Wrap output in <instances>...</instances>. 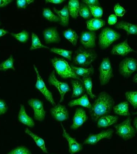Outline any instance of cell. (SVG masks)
<instances>
[{"label": "cell", "instance_id": "obj_2", "mask_svg": "<svg viewBox=\"0 0 137 154\" xmlns=\"http://www.w3.org/2000/svg\"><path fill=\"white\" fill-rule=\"evenodd\" d=\"M51 62L57 74L64 79L74 78L81 81L80 76L77 75L71 68L68 63L63 59L55 57L52 59Z\"/></svg>", "mask_w": 137, "mask_h": 154}, {"label": "cell", "instance_id": "obj_7", "mask_svg": "<svg viewBox=\"0 0 137 154\" xmlns=\"http://www.w3.org/2000/svg\"><path fill=\"white\" fill-rule=\"evenodd\" d=\"M137 70V61L133 58H126L119 65V72L125 78H129Z\"/></svg>", "mask_w": 137, "mask_h": 154}, {"label": "cell", "instance_id": "obj_49", "mask_svg": "<svg viewBox=\"0 0 137 154\" xmlns=\"http://www.w3.org/2000/svg\"><path fill=\"white\" fill-rule=\"evenodd\" d=\"M133 81L134 83H137V73L133 76Z\"/></svg>", "mask_w": 137, "mask_h": 154}, {"label": "cell", "instance_id": "obj_17", "mask_svg": "<svg viewBox=\"0 0 137 154\" xmlns=\"http://www.w3.org/2000/svg\"><path fill=\"white\" fill-rule=\"evenodd\" d=\"M43 34L46 43H59L61 41L59 34L56 27L46 29L43 31Z\"/></svg>", "mask_w": 137, "mask_h": 154}, {"label": "cell", "instance_id": "obj_22", "mask_svg": "<svg viewBox=\"0 0 137 154\" xmlns=\"http://www.w3.org/2000/svg\"><path fill=\"white\" fill-rule=\"evenodd\" d=\"M54 12L59 17L61 21L60 24L63 26H67L69 22V13L68 12V6L65 5L61 10H58L54 8Z\"/></svg>", "mask_w": 137, "mask_h": 154}, {"label": "cell", "instance_id": "obj_45", "mask_svg": "<svg viewBox=\"0 0 137 154\" xmlns=\"http://www.w3.org/2000/svg\"><path fill=\"white\" fill-rule=\"evenodd\" d=\"M12 1V0H0V7H5Z\"/></svg>", "mask_w": 137, "mask_h": 154}, {"label": "cell", "instance_id": "obj_31", "mask_svg": "<svg viewBox=\"0 0 137 154\" xmlns=\"http://www.w3.org/2000/svg\"><path fill=\"white\" fill-rule=\"evenodd\" d=\"M125 95L127 102L134 109H137V91H127Z\"/></svg>", "mask_w": 137, "mask_h": 154}, {"label": "cell", "instance_id": "obj_42", "mask_svg": "<svg viewBox=\"0 0 137 154\" xmlns=\"http://www.w3.org/2000/svg\"><path fill=\"white\" fill-rule=\"evenodd\" d=\"M8 109L7 105L4 100L0 99V115L5 113Z\"/></svg>", "mask_w": 137, "mask_h": 154}, {"label": "cell", "instance_id": "obj_47", "mask_svg": "<svg viewBox=\"0 0 137 154\" xmlns=\"http://www.w3.org/2000/svg\"><path fill=\"white\" fill-rule=\"evenodd\" d=\"M8 33V32L7 30H5L3 29H0V37L4 36L5 35Z\"/></svg>", "mask_w": 137, "mask_h": 154}, {"label": "cell", "instance_id": "obj_36", "mask_svg": "<svg viewBox=\"0 0 137 154\" xmlns=\"http://www.w3.org/2000/svg\"><path fill=\"white\" fill-rule=\"evenodd\" d=\"M14 61L13 56L11 55L7 60L0 64V70L5 71L9 69L15 70L14 66Z\"/></svg>", "mask_w": 137, "mask_h": 154}, {"label": "cell", "instance_id": "obj_41", "mask_svg": "<svg viewBox=\"0 0 137 154\" xmlns=\"http://www.w3.org/2000/svg\"><path fill=\"white\" fill-rule=\"evenodd\" d=\"M34 1V0H18L17 1V5L18 8H25Z\"/></svg>", "mask_w": 137, "mask_h": 154}, {"label": "cell", "instance_id": "obj_6", "mask_svg": "<svg viewBox=\"0 0 137 154\" xmlns=\"http://www.w3.org/2000/svg\"><path fill=\"white\" fill-rule=\"evenodd\" d=\"M99 79L101 85H106L114 76L111 63L109 58L103 59L99 66Z\"/></svg>", "mask_w": 137, "mask_h": 154}, {"label": "cell", "instance_id": "obj_32", "mask_svg": "<svg viewBox=\"0 0 137 154\" xmlns=\"http://www.w3.org/2000/svg\"><path fill=\"white\" fill-rule=\"evenodd\" d=\"M43 16L49 21L60 22L61 19L59 17L54 14L51 10L49 8H44L43 9Z\"/></svg>", "mask_w": 137, "mask_h": 154}, {"label": "cell", "instance_id": "obj_20", "mask_svg": "<svg viewBox=\"0 0 137 154\" xmlns=\"http://www.w3.org/2000/svg\"><path fill=\"white\" fill-rule=\"evenodd\" d=\"M114 113L116 115L130 117L129 102L127 101L120 102L113 107Z\"/></svg>", "mask_w": 137, "mask_h": 154}, {"label": "cell", "instance_id": "obj_13", "mask_svg": "<svg viewBox=\"0 0 137 154\" xmlns=\"http://www.w3.org/2000/svg\"><path fill=\"white\" fill-rule=\"evenodd\" d=\"M61 126H62L63 133L62 136L64 137L67 141L68 144V151L70 154H74L76 153L79 152L82 150V144L78 143L75 138H72L70 135L66 132L65 129L62 125L61 123Z\"/></svg>", "mask_w": 137, "mask_h": 154}, {"label": "cell", "instance_id": "obj_15", "mask_svg": "<svg viewBox=\"0 0 137 154\" xmlns=\"http://www.w3.org/2000/svg\"><path fill=\"white\" fill-rule=\"evenodd\" d=\"M88 117L86 112L83 108H77L73 118V124L71 128L76 130L83 125L87 120Z\"/></svg>", "mask_w": 137, "mask_h": 154}, {"label": "cell", "instance_id": "obj_12", "mask_svg": "<svg viewBox=\"0 0 137 154\" xmlns=\"http://www.w3.org/2000/svg\"><path fill=\"white\" fill-rule=\"evenodd\" d=\"M50 113L54 119L57 121L62 122L67 120L69 117L68 112L64 106L59 103L52 108Z\"/></svg>", "mask_w": 137, "mask_h": 154}, {"label": "cell", "instance_id": "obj_51", "mask_svg": "<svg viewBox=\"0 0 137 154\" xmlns=\"http://www.w3.org/2000/svg\"></svg>", "mask_w": 137, "mask_h": 154}, {"label": "cell", "instance_id": "obj_29", "mask_svg": "<svg viewBox=\"0 0 137 154\" xmlns=\"http://www.w3.org/2000/svg\"><path fill=\"white\" fill-rule=\"evenodd\" d=\"M64 36L73 45H76L79 37L76 32L71 29H68L63 32Z\"/></svg>", "mask_w": 137, "mask_h": 154}, {"label": "cell", "instance_id": "obj_9", "mask_svg": "<svg viewBox=\"0 0 137 154\" xmlns=\"http://www.w3.org/2000/svg\"><path fill=\"white\" fill-rule=\"evenodd\" d=\"M55 71L53 70L49 76L48 82L50 85L55 86L59 92L61 98L60 103L63 101L66 93L70 91L69 85L67 83L59 81L55 76Z\"/></svg>", "mask_w": 137, "mask_h": 154}, {"label": "cell", "instance_id": "obj_5", "mask_svg": "<svg viewBox=\"0 0 137 154\" xmlns=\"http://www.w3.org/2000/svg\"><path fill=\"white\" fill-rule=\"evenodd\" d=\"M121 37L120 34L115 30L105 28L102 30L99 36V44L101 49H105Z\"/></svg>", "mask_w": 137, "mask_h": 154}, {"label": "cell", "instance_id": "obj_37", "mask_svg": "<svg viewBox=\"0 0 137 154\" xmlns=\"http://www.w3.org/2000/svg\"><path fill=\"white\" fill-rule=\"evenodd\" d=\"M11 35L16 39L23 43L27 42L29 38V32L25 30L18 33H11Z\"/></svg>", "mask_w": 137, "mask_h": 154}, {"label": "cell", "instance_id": "obj_21", "mask_svg": "<svg viewBox=\"0 0 137 154\" xmlns=\"http://www.w3.org/2000/svg\"><path fill=\"white\" fill-rule=\"evenodd\" d=\"M115 26L116 28L125 30L127 35H137V25L122 21L117 23Z\"/></svg>", "mask_w": 137, "mask_h": 154}, {"label": "cell", "instance_id": "obj_48", "mask_svg": "<svg viewBox=\"0 0 137 154\" xmlns=\"http://www.w3.org/2000/svg\"><path fill=\"white\" fill-rule=\"evenodd\" d=\"M133 126H134V128H135V131L137 132V116H136L134 118L133 121Z\"/></svg>", "mask_w": 137, "mask_h": 154}, {"label": "cell", "instance_id": "obj_16", "mask_svg": "<svg viewBox=\"0 0 137 154\" xmlns=\"http://www.w3.org/2000/svg\"><path fill=\"white\" fill-rule=\"evenodd\" d=\"M132 52L135 51L129 45L127 39H126L123 42L114 45L112 49L111 53L113 55L125 56Z\"/></svg>", "mask_w": 137, "mask_h": 154}, {"label": "cell", "instance_id": "obj_38", "mask_svg": "<svg viewBox=\"0 0 137 154\" xmlns=\"http://www.w3.org/2000/svg\"><path fill=\"white\" fill-rule=\"evenodd\" d=\"M91 10L92 15L96 19H99L103 15V10L102 7L99 6L88 5Z\"/></svg>", "mask_w": 137, "mask_h": 154}, {"label": "cell", "instance_id": "obj_3", "mask_svg": "<svg viewBox=\"0 0 137 154\" xmlns=\"http://www.w3.org/2000/svg\"><path fill=\"white\" fill-rule=\"evenodd\" d=\"M97 57L94 51L80 48L75 51L73 61L78 66L87 67L95 61Z\"/></svg>", "mask_w": 137, "mask_h": 154}, {"label": "cell", "instance_id": "obj_25", "mask_svg": "<svg viewBox=\"0 0 137 154\" xmlns=\"http://www.w3.org/2000/svg\"><path fill=\"white\" fill-rule=\"evenodd\" d=\"M68 106L71 107L75 106H81L90 109L91 104L89 100L87 95L85 94L80 98L71 101L68 103Z\"/></svg>", "mask_w": 137, "mask_h": 154}, {"label": "cell", "instance_id": "obj_33", "mask_svg": "<svg viewBox=\"0 0 137 154\" xmlns=\"http://www.w3.org/2000/svg\"><path fill=\"white\" fill-rule=\"evenodd\" d=\"M79 13L81 16L85 19H89L92 16L91 10L88 5L81 3L79 5Z\"/></svg>", "mask_w": 137, "mask_h": 154}, {"label": "cell", "instance_id": "obj_46", "mask_svg": "<svg viewBox=\"0 0 137 154\" xmlns=\"http://www.w3.org/2000/svg\"><path fill=\"white\" fill-rule=\"evenodd\" d=\"M64 1V0H46L45 1V2L46 3L50 2V3L54 4H60Z\"/></svg>", "mask_w": 137, "mask_h": 154}, {"label": "cell", "instance_id": "obj_28", "mask_svg": "<svg viewBox=\"0 0 137 154\" xmlns=\"http://www.w3.org/2000/svg\"><path fill=\"white\" fill-rule=\"evenodd\" d=\"M79 1H70L68 2V12L71 17L76 19L79 11Z\"/></svg>", "mask_w": 137, "mask_h": 154}, {"label": "cell", "instance_id": "obj_10", "mask_svg": "<svg viewBox=\"0 0 137 154\" xmlns=\"http://www.w3.org/2000/svg\"><path fill=\"white\" fill-rule=\"evenodd\" d=\"M114 132V129H109L102 131L97 134H90L84 140V144L96 145L100 140L104 138L111 139L113 137Z\"/></svg>", "mask_w": 137, "mask_h": 154}, {"label": "cell", "instance_id": "obj_27", "mask_svg": "<svg viewBox=\"0 0 137 154\" xmlns=\"http://www.w3.org/2000/svg\"><path fill=\"white\" fill-rule=\"evenodd\" d=\"M25 132L30 137H32L37 146L39 147L41 149L43 152L45 153H48L47 150L45 146V142L43 138L35 134L34 133L30 131L29 129L26 128L25 130Z\"/></svg>", "mask_w": 137, "mask_h": 154}, {"label": "cell", "instance_id": "obj_8", "mask_svg": "<svg viewBox=\"0 0 137 154\" xmlns=\"http://www.w3.org/2000/svg\"><path fill=\"white\" fill-rule=\"evenodd\" d=\"M33 66L37 76V82H36L35 85V88L43 94L45 98L53 106H56V103L54 101L52 93L47 88L45 83L43 81V79L39 74L37 67L35 65H34Z\"/></svg>", "mask_w": 137, "mask_h": 154}, {"label": "cell", "instance_id": "obj_4", "mask_svg": "<svg viewBox=\"0 0 137 154\" xmlns=\"http://www.w3.org/2000/svg\"><path fill=\"white\" fill-rule=\"evenodd\" d=\"M131 120L130 117H128L122 122L114 125L116 134L124 140L134 138L136 133L135 128L131 125Z\"/></svg>", "mask_w": 137, "mask_h": 154}, {"label": "cell", "instance_id": "obj_34", "mask_svg": "<svg viewBox=\"0 0 137 154\" xmlns=\"http://www.w3.org/2000/svg\"><path fill=\"white\" fill-rule=\"evenodd\" d=\"M41 48L49 49V47L46 46L42 44L37 35L32 32V45H31V48H30V50H34V49Z\"/></svg>", "mask_w": 137, "mask_h": 154}, {"label": "cell", "instance_id": "obj_24", "mask_svg": "<svg viewBox=\"0 0 137 154\" xmlns=\"http://www.w3.org/2000/svg\"><path fill=\"white\" fill-rule=\"evenodd\" d=\"M73 89L72 97H77L83 94L85 92L84 84L79 80H72L71 81Z\"/></svg>", "mask_w": 137, "mask_h": 154}, {"label": "cell", "instance_id": "obj_40", "mask_svg": "<svg viewBox=\"0 0 137 154\" xmlns=\"http://www.w3.org/2000/svg\"><path fill=\"white\" fill-rule=\"evenodd\" d=\"M114 11L115 15L120 17L123 16L126 13L124 8L118 3H117L114 6Z\"/></svg>", "mask_w": 137, "mask_h": 154}, {"label": "cell", "instance_id": "obj_39", "mask_svg": "<svg viewBox=\"0 0 137 154\" xmlns=\"http://www.w3.org/2000/svg\"><path fill=\"white\" fill-rule=\"evenodd\" d=\"M7 154H32L27 148L23 146H18L10 151Z\"/></svg>", "mask_w": 137, "mask_h": 154}, {"label": "cell", "instance_id": "obj_18", "mask_svg": "<svg viewBox=\"0 0 137 154\" xmlns=\"http://www.w3.org/2000/svg\"><path fill=\"white\" fill-rule=\"evenodd\" d=\"M118 119L117 116L108 115L101 117L97 120V127L99 128L108 127L116 124Z\"/></svg>", "mask_w": 137, "mask_h": 154}, {"label": "cell", "instance_id": "obj_43", "mask_svg": "<svg viewBox=\"0 0 137 154\" xmlns=\"http://www.w3.org/2000/svg\"><path fill=\"white\" fill-rule=\"evenodd\" d=\"M84 3L88 5L99 6L100 3L98 0H85L83 1Z\"/></svg>", "mask_w": 137, "mask_h": 154}, {"label": "cell", "instance_id": "obj_44", "mask_svg": "<svg viewBox=\"0 0 137 154\" xmlns=\"http://www.w3.org/2000/svg\"><path fill=\"white\" fill-rule=\"evenodd\" d=\"M117 21V18L115 14H112L109 16L108 19V23L109 25H114L116 23Z\"/></svg>", "mask_w": 137, "mask_h": 154}, {"label": "cell", "instance_id": "obj_50", "mask_svg": "<svg viewBox=\"0 0 137 154\" xmlns=\"http://www.w3.org/2000/svg\"><path fill=\"white\" fill-rule=\"evenodd\" d=\"M133 115H137V111L135 112L134 113H133Z\"/></svg>", "mask_w": 137, "mask_h": 154}, {"label": "cell", "instance_id": "obj_19", "mask_svg": "<svg viewBox=\"0 0 137 154\" xmlns=\"http://www.w3.org/2000/svg\"><path fill=\"white\" fill-rule=\"evenodd\" d=\"M18 119L20 122L29 127L32 128L35 126L34 121L32 118L26 114L25 106L23 105H20Z\"/></svg>", "mask_w": 137, "mask_h": 154}, {"label": "cell", "instance_id": "obj_23", "mask_svg": "<svg viewBox=\"0 0 137 154\" xmlns=\"http://www.w3.org/2000/svg\"><path fill=\"white\" fill-rule=\"evenodd\" d=\"M71 68L75 73L79 76H82L83 78L89 77L92 75L94 72V69L92 66L90 68H85L83 67H76L72 64L70 65Z\"/></svg>", "mask_w": 137, "mask_h": 154}, {"label": "cell", "instance_id": "obj_26", "mask_svg": "<svg viewBox=\"0 0 137 154\" xmlns=\"http://www.w3.org/2000/svg\"><path fill=\"white\" fill-rule=\"evenodd\" d=\"M87 28L90 31L98 30L105 25V21L99 19H91L86 21Z\"/></svg>", "mask_w": 137, "mask_h": 154}, {"label": "cell", "instance_id": "obj_35", "mask_svg": "<svg viewBox=\"0 0 137 154\" xmlns=\"http://www.w3.org/2000/svg\"><path fill=\"white\" fill-rule=\"evenodd\" d=\"M50 51L52 52L59 54V55L68 59L70 61L72 60V53H73V51H72L67 50L65 49L55 48H51L50 49Z\"/></svg>", "mask_w": 137, "mask_h": 154}, {"label": "cell", "instance_id": "obj_30", "mask_svg": "<svg viewBox=\"0 0 137 154\" xmlns=\"http://www.w3.org/2000/svg\"><path fill=\"white\" fill-rule=\"evenodd\" d=\"M83 84H84L85 90L88 94L90 96L91 98H96V96L93 94L92 93L93 84L92 79L90 77L87 78H83L82 79Z\"/></svg>", "mask_w": 137, "mask_h": 154}, {"label": "cell", "instance_id": "obj_14", "mask_svg": "<svg viewBox=\"0 0 137 154\" xmlns=\"http://www.w3.org/2000/svg\"><path fill=\"white\" fill-rule=\"evenodd\" d=\"M96 32L93 31H85L82 32L80 42L85 49L96 47Z\"/></svg>", "mask_w": 137, "mask_h": 154}, {"label": "cell", "instance_id": "obj_1", "mask_svg": "<svg viewBox=\"0 0 137 154\" xmlns=\"http://www.w3.org/2000/svg\"><path fill=\"white\" fill-rule=\"evenodd\" d=\"M114 103V99L108 93L105 91L100 93L89 109L91 119L96 122L101 117L109 115Z\"/></svg>", "mask_w": 137, "mask_h": 154}, {"label": "cell", "instance_id": "obj_11", "mask_svg": "<svg viewBox=\"0 0 137 154\" xmlns=\"http://www.w3.org/2000/svg\"><path fill=\"white\" fill-rule=\"evenodd\" d=\"M28 104L33 109L35 119L39 121H43L46 115L43 102L37 99H31L28 101Z\"/></svg>", "mask_w": 137, "mask_h": 154}]
</instances>
